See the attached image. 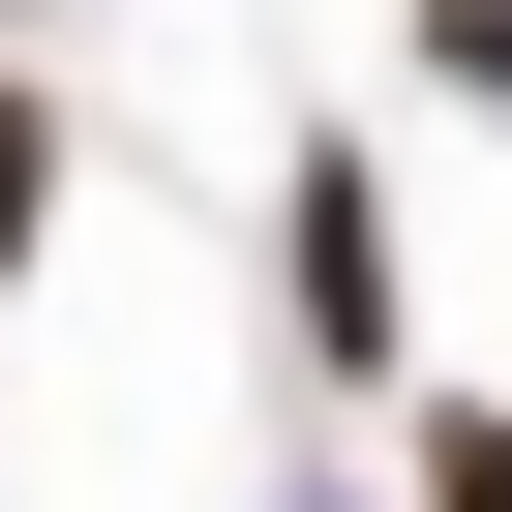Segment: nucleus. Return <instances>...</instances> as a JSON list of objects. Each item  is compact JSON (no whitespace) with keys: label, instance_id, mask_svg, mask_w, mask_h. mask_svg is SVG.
<instances>
[{"label":"nucleus","instance_id":"obj_1","mask_svg":"<svg viewBox=\"0 0 512 512\" xmlns=\"http://www.w3.org/2000/svg\"><path fill=\"white\" fill-rule=\"evenodd\" d=\"M272 272H302V332H332V362H392V211H362V181H302V211H272Z\"/></svg>","mask_w":512,"mask_h":512},{"label":"nucleus","instance_id":"obj_2","mask_svg":"<svg viewBox=\"0 0 512 512\" xmlns=\"http://www.w3.org/2000/svg\"><path fill=\"white\" fill-rule=\"evenodd\" d=\"M31 211H61V121H31V91H0V241H31Z\"/></svg>","mask_w":512,"mask_h":512},{"label":"nucleus","instance_id":"obj_3","mask_svg":"<svg viewBox=\"0 0 512 512\" xmlns=\"http://www.w3.org/2000/svg\"><path fill=\"white\" fill-rule=\"evenodd\" d=\"M422 61H452V91H512V0H422Z\"/></svg>","mask_w":512,"mask_h":512},{"label":"nucleus","instance_id":"obj_4","mask_svg":"<svg viewBox=\"0 0 512 512\" xmlns=\"http://www.w3.org/2000/svg\"><path fill=\"white\" fill-rule=\"evenodd\" d=\"M422 512H512V422H452V482H422Z\"/></svg>","mask_w":512,"mask_h":512}]
</instances>
